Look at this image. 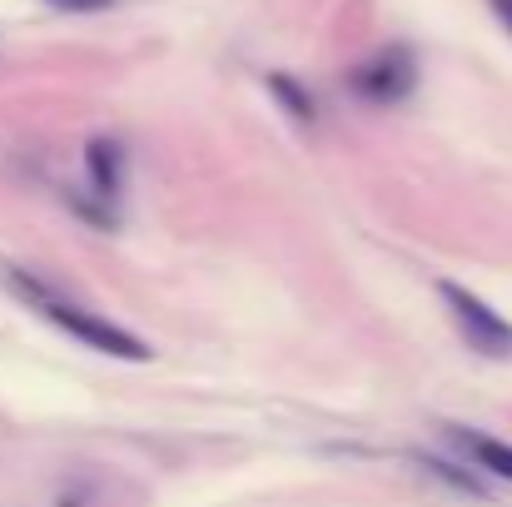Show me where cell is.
I'll use <instances>...</instances> for the list:
<instances>
[{
    "label": "cell",
    "mask_w": 512,
    "mask_h": 507,
    "mask_svg": "<svg viewBox=\"0 0 512 507\" xmlns=\"http://www.w3.org/2000/svg\"><path fill=\"white\" fill-rule=\"evenodd\" d=\"M5 284H10L40 319H50L55 329H65L70 338H80L85 348L110 353V358H125V363H145V358H150L145 338H135L130 329L100 319L95 309H85V304H75V299H65V294H55L50 284H40V279H30V274H15V269L5 274Z\"/></svg>",
    "instance_id": "cell-1"
},
{
    "label": "cell",
    "mask_w": 512,
    "mask_h": 507,
    "mask_svg": "<svg viewBox=\"0 0 512 507\" xmlns=\"http://www.w3.org/2000/svg\"><path fill=\"white\" fill-rule=\"evenodd\" d=\"M348 90L363 105H378V110L403 105L418 90V55L408 45H383V50H373L368 60H358L348 70Z\"/></svg>",
    "instance_id": "cell-2"
},
{
    "label": "cell",
    "mask_w": 512,
    "mask_h": 507,
    "mask_svg": "<svg viewBox=\"0 0 512 507\" xmlns=\"http://www.w3.org/2000/svg\"><path fill=\"white\" fill-rule=\"evenodd\" d=\"M438 294H443V304H448L458 334L468 338V348H478L483 358H508L512 353V324L493 309V304H483V299H478L473 289H463V284H438Z\"/></svg>",
    "instance_id": "cell-3"
},
{
    "label": "cell",
    "mask_w": 512,
    "mask_h": 507,
    "mask_svg": "<svg viewBox=\"0 0 512 507\" xmlns=\"http://www.w3.org/2000/svg\"><path fill=\"white\" fill-rule=\"evenodd\" d=\"M85 169H90V189L100 199H115L125 189V145L120 140H90L85 145Z\"/></svg>",
    "instance_id": "cell-4"
},
{
    "label": "cell",
    "mask_w": 512,
    "mask_h": 507,
    "mask_svg": "<svg viewBox=\"0 0 512 507\" xmlns=\"http://www.w3.org/2000/svg\"><path fill=\"white\" fill-rule=\"evenodd\" d=\"M448 438L463 448V458H468L473 468H483V473L508 478L512 483V448L508 443H498V438H488V433H473V428H448Z\"/></svg>",
    "instance_id": "cell-5"
},
{
    "label": "cell",
    "mask_w": 512,
    "mask_h": 507,
    "mask_svg": "<svg viewBox=\"0 0 512 507\" xmlns=\"http://www.w3.org/2000/svg\"><path fill=\"white\" fill-rule=\"evenodd\" d=\"M269 95H274V100H279V105H284L294 120H314V115H319L314 95H309V90H304L294 75H284V70H279V75H269Z\"/></svg>",
    "instance_id": "cell-6"
},
{
    "label": "cell",
    "mask_w": 512,
    "mask_h": 507,
    "mask_svg": "<svg viewBox=\"0 0 512 507\" xmlns=\"http://www.w3.org/2000/svg\"><path fill=\"white\" fill-rule=\"evenodd\" d=\"M50 10H65V15H95V10H110L115 0H45Z\"/></svg>",
    "instance_id": "cell-7"
},
{
    "label": "cell",
    "mask_w": 512,
    "mask_h": 507,
    "mask_svg": "<svg viewBox=\"0 0 512 507\" xmlns=\"http://www.w3.org/2000/svg\"><path fill=\"white\" fill-rule=\"evenodd\" d=\"M488 5H493V15H498V20L512 30V0H488Z\"/></svg>",
    "instance_id": "cell-8"
}]
</instances>
